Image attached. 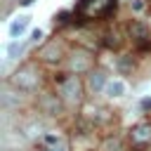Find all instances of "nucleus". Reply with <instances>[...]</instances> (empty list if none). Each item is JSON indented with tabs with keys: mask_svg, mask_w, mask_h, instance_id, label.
<instances>
[{
	"mask_svg": "<svg viewBox=\"0 0 151 151\" xmlns=\"http://www.w3.org/2000/svg\"><path fill=\"white\" fill-rule=\"evenodd\" d=\"M54 83H57V97H59V101H61L66 109H78V106L83 104L87 87H85V83L80 80V76L66 71V73L57 76Z\"/></svg>",
	"mask_w": 151,
	"mask_h": 151,
	"instance_id": "1",
	"label": "nucleus"
},
{
	"mask_svg": "<svg viewBox=\"0 0 151 151\" xmlns=\"http://www.w3.org/2000/svg\"><path fill=\"white\" fill-rule=\"evenodd\" d=\"M118 7V0H78L73 17H78L80 21H99V19H109Z\"/></svg>",
	"mask_w": 151,
	"mask_h": 151,
	"instance_id": "2",
	"label": "nucleus"
},
{
	"mask_svg": "<svg viewBox=\"0 0 151 151\" xmlns=\"http://www.w3.org/2000/svg\"><path fill=\"white\" fill-rule=\"evenodd\" d=\"M9 85L17 92H35L40 87V71H38V66H33V64L19 66L9 76Z\"/></svg>",
	"mask_w": 151,
	"mask_h": 151,
	"instance_id": "3",
	"label": "nucleus"
},
{
	"mask_svg": "<svg viewBox=\"0 0 151 151\" xmlns=\"http://www.w3.org/2000/svg\"><path fill=\"white\" fill-rule=\"evenodd\" d=\"M94 68V59L90 52L85 50H73L66 54V71L68 73H76V76H83V73H90Z\"/></svg>",
	"mask_w": 151,
	"mask_h": 151,
	"instance_id": "4",
	"label": "nucleus"
},
{
	"mask_svg": "<svg viewBox=\"0 0 151 151\" xmlns=\"http://www.w3.org/2000/svg\"><path fill=\"white\" fill-rule=\"evenodd\" d=\"M127 139H130L132 149H146V146H151V123L142 120V123L132 125L130 132H127Z\"/></svg>",
	"mask_w": 151,
	"mask_h": 151,
	"instance_id": "5",
	"label": "nucleus"
},
{
	"mask_svg": "<svg viewBox=\"0 0 151 151\" xmlns=\"http://www.w3.org/2000/svg\"><path fill=\"white\" fill-rule=\"evenodd\" d=\"M109 80H111V78H109L101 68H92L90 73H85V87H87L90 94H101V92L106 90Z\"/></svg>",
	"mask_w": 151,
	"mask_h": 151,
	"instance_id": "6",
	"label": "nucleus"
},
{
	"mask_svg": "<svg viewBox=\"0 0 151 151\" xmlns=\"http://www.w3.org/2000/svg\"><path fill=\"white\" fill-rule=\"evenodd\" d=\"M40 59H42V61H47V64H57V61L66 59V50L61 47V42L50 40V42L40 50Z\"/></svg>",
	"mask_w": 151,
	"mask_h": 151,
	"instance_id": "7",
	"label": "nucleus"
},
{
	"mask_svg": "<svg viewBox=\"0 0 151 151\" xmlns=\"http://www.w3.org/2000/svg\"><path fill=\"white\" fill-rule=\"evenodd\" d=\"M104 94L111 97V99H120V97H125V94H127V85H125V80H120V78H111L109 85H106V90H104Z\"/></svg>",
	"mask_w": 151,
	"mask_h": 151,
	"instance_id": "8",
	"label": "nucleus"
},
{
	"mask_svg": "<svg viewBox=\"0 0 151 151\" xmlns=\"http://www.w3.org/2000/svg\"><path fill=\"white\" fill-rule=\"evenodd\" d=\"M28 24H31V17H28V14H21V17H17V19L9 24V38H12V40L21 38V33L28 28Z\"/></svg>",
	"mask_w": 151,
	"mask_h": 151,
	"instance_id": "9",
	"label": "nucleus"
},
{
	"mask_svg": "<svg viewBox=\"0 0 151 151\" xmlns=\"http://www.w3.org/2000/svg\"><path fill=\"white\" fill-rule=\"evenodd\" d=\"M24 50H26V42L17 38V40H12V42L7 45V50H5V52H7V59H19V57L24 54Z\"/></svg>",
	"mask_w": 151,
	"mask_h": 151,
	"instance_id": "10",
	"label": "nucleus"
},
{
	"mask_svg": "<svg viewBox=\"0 0 151 151\" xmlns=\"http://www.w3.org/2000/svg\"><path fill=\"white\" fill-rule=\"evenodd\" d=\"M99 151H125V146H123V142H120L118 137H109V139L101 144Z\"/></svg>",
	"mask_w": 151,
	"mask_h": 151,
	"instance_id": "11",
	"label": "nucleus"
},
{
	"mask_svg": "<svg viewBox=\"0 0 151 151\" xmlns=\"http://www.w3.org/2000/svg\"><path fill=\"white\" fill-rule=\"evenodd\" d=\"M40 38H42V31H40V28H35V31L31 33V40H33V42H38Z\"/></svg>",
	"mask_w": 151,
	"mask_h": 151,
	"instance_id": "12",
	"label": "nucleus"
},
{
	"mask_svg": "<svg viewBox=\"0 0 151 151\" xmlns=\"http://www.w3.org/2000/svg\"><path fill=\"white\" fill-rule=\"evenodd\" d=\"M7 2H14V0H7Z\"/></svg>",
	"mask_w": 151,
	"mask_h": 151,
	"instance_id": "13",
	"label": "nucleus"
}]
</instances>
